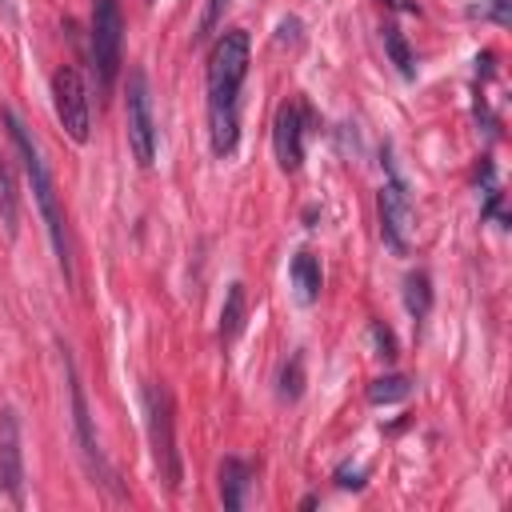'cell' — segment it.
Segmentation results:
<instances>
[{
	"mask_svg": "<svg viewBox=\"0 0 512 512\" xmlns=\"http://www.w3.org/2000/svg\"><path fill=\"white\" fill-rule=\"evenodd\" d=\"M384 164H388V180L376 196V208H380V236L392 252H408V236H412V200H408V188L392 164V152H384Z\"/></svg>",
	"mask_w": 512,
	"mask_h": 512,
	"instance_id": "cell-7",
	"label": "cell"
},
{
	"mask_svg": "<svg viewBox=\"0 0 512 512\" xmlns=\"http://www.w3.org/2000/svg\"><path fill=\"white\" fill-rule=\"evenodd\" d=\"M388 4H392V8H404V12H416V4H412V0H388Z\"/></svg>",
	"mask_w": 512,
	"mask_h": 512,
	"instance_id": "cell-21",
	"label": "cell"
},
{
	"mask_svg": "<svg viewBox=\"0 0 512 512\" xmlns=\"http://www.w3.org/2000/svg\"><path fill=\"white\" fill-rule=\"evenodd\" d=\"M224 8H228V0H208V4H204V16H200V24H196V40H204V36H212V28L220 24V16H224Z\"/></svg>",
	"mask_w": 512,
	"mask_h": 512,
	"instance_id": "cell-19",
	"label": "cell"
},
{
	"mask_svg": "<svg viewBox=\"0 0 512 512\" xmlns=\"http://www.w3.org/2000/svg\"><path fill=\"white\" fill-rule=\"evenodd\" d=\"M380 36H384V52H388V56H392V64L400 68V76H404V80H412V76H416V64H412V52H408L404 32L388 20V24L380 28Z\"/></svg>",
	"mask_w": 512,
	"mask_h": 512,
	"instance_id": "cell-16",
	"label": "cell"
},
{
	"mask_svg": "<svg viewBox=\"0 0 512 512\" xmlns=\"http://www.w3.org/2000/svg\"><path fill=\"white\" fill-rule=\"evenodd\" d=\"M4 124H8V136L24 160V172H28V184H32V196H36V208L44 216V228H48V240H52V252H56V264L64 272V284H72V244H68V220H64V208H60V192H56V180L44 164V152L36 144V136L28 132V124L4 108Z\"/></svg>",
	"mask_w": 512,
	"mask_h": 512,
	"instance_id": "cell-2",
	"label": "cell"
},
{
	"mask_svg": "<svg viewBox=\"0 0 512 512\" xmlns=\"http://www.w3.org/2000/svg\"><path fill=\"white\" fill-rule=\"evenodd\" d=\"M0 492L12 504H24V440L20 416L12 408L0 412Z\"/></svg>",
	"mask_w": 512,
	"mask_h": 512,
	"instance_id": "cell-9",
	"label": "cell"
},
{
	"mask_svg": "<svg viewBox=\"0 0 512 512\" xmlns=\"http://www.w3.org/2000/svg\"><path fill=\"white\" fill-rule=\"evenodd\" d=\"M92 64L100 92H112L124 64V12L120 0H92Z\"/></svg>",
	"mask_w": 512,
	"mask_h": 512,
	"instance_id": "cell-4",
	"label": "cell"
},
{
	"mask_svg": "<svg viewBox=\"0 0 512 512\" xmlns=\"http://www.w3.org/2000/svg\"><path fill=\"white\" fill-rule=\"evenodd\" d=\"M244 312H248V296H244V284L232 280L228 284V296H224V308H220V340L232 344L244 328Z\"/></svg>",
	"mask_w": 512,
	"mask_h": 512,
	"instance_id": "cell-13",
	"label": "cell"
},
{
	"mask_svg": "<svg viewBox=\"0 0 512 512\" xmlns=\"http://www.w3.org/2000/svg\"><path fill=\"white\" fill-rule=\"evenodd\" d=\"M144 4H156V0H144Z\"/></svg>",
	"mask_w": 512,
	"mask_h": 512,
	"instance_id": "cell-22",
	"label": "cell"
},
{
	"mask_svg": "<svg viewBox=\"0 0 512 512\" xmlns=\"http://www.w3.org/2000/svg\"><path fill=\"white\" fill-rule=\"evenodd\" d=\"M128 148L136 156L140 168H148L156 160V116H152V92H148V76L140 68L128 72Z\"/></svg>",
	"mask_w": 512,
	"mask_h": 512,
	"instance_id": "cell-6",
	"label": "cell"
},
{
	"mask_svg": "<svg viewBox=\"0 0 512 512\" xmlns=\"http://www.w3.org/2000/svg\"><path fill=\"white\" fill-rule=\"evenodd\" d=\"M252 64V44L244 28L224 32L212 44L208 56V136H212V152L220 160H228L240 144V88Z\"/></svg>",
	"mask_w": 512,
	"mask_h": 512,
	"instance_id": "cell-1",
	"label": "cell"
},
{
	"mask_svg": "<svg viewBox=\"0 0 512 512\" xmlns=\"http://www.w3.org/2000/svg\"><path fill=\"white\" fill-rule=\"evenodd\" d=\"M408 392H412V380L400 376V372L380 376V380L368 384V400H372V404H400V400H408Z\"/></svg>",
	"mask_w": 512,
	"mask_h": 512,
	"instance_id": "cell-17",
	"label": "cell"
},
{
	"mask_svg": "<svg viewBox=\"0 0 512 512\" xmlns=\"http://www.w3.org/2000/svg\"><path fill=\"white\" fill-rule=\"evenodd\" d=\"M428 304H432V280H428L424 268H416L404 280V308L412 312V320H424L428 316Z\"/></svg>",
	"mask_w": 512,
	"mask_h": 512,
	"instance_id": "cell-15",
	"label": "cell"
},
{
	"mask_svg": "<svg viewBox=\"0 0 512 512\" xmlns=\"http://www.w3.org/2000/svg\"><path fill=\"white\" fill-rule=\"evenodd\" d=\"M292 284H296V296L304 300V304H316L320 300V288H324V272H320V260H316V252H308V248H300L296 256H292Z\"/></svg>",
	"mask_w": 512,
	"mask_h": 512,
	"instance_id": "cell-12",
	"label": "cell"
},
{
	"mask_svg": "<svg viewBox=\"0 0 512 512\" xmlns=\"http://www.w3.org/2000/svg\"><path fill=\"white\" fill-rule=\"evenodd\" d=\"M0 224L8 236H16L20 228V196H16V176H12V164L0 156Z\"/></svg>",
	"mask_w": 512,
	"mask_h": 512,
	"instance_id": "cell-14",
	"label": "cell"
},
{
	"mask_svg": "<svg viewBox=\"0 0 512 512\" xmlns=\"http://www.w3.org/2000/svg\"><path fill=\"white\" fill-rule=\"evenodd\" d=\"M272 148H276V164L284 172H300V164H304V108L296 100H284L276 108Z\"/></svg>",
	"mask_w": 512,
	"mask_h": 512,
	"instance_id": "cell-10",
	"label": "cell"
},
{
	"mask_svg": "<svg viewBox=\"0 0 512 512\" xmlns=\"http://www.w3.org/2000/svg\"><path fill=\"white\" fill-rule=\"evenodd\" d=\"M372 340H376V352H380L384 360L396 356V340H392V332H388L384 324H372Z\"/></svg>",
	"mask_w": 512,
	"mask_h": 512,
	"instance_id": "cell-20",
	"label": "cell"
},
{
	"mask_svg": "<svg viewBox=\"0 0 512 512\" xmlns=\"http://www.w3.org/2000/svg\"><path fill=\"white\" fill-rule=\"evenodd\" d=\"M248 484H252V468L236 456L220 460V500L228 512H240L248 504Z\"/></svg>",
	"mask_w": 512,
	"mask_h": 512,
	"instance_id": "cell-11",
	"label": "cell"
},
{
	"mask_svg": "<svg viewBox=\"0 0 512 512\" xmlns=\"http://www.w3.org/2000/svg\"><path fill=\"white\" fill-rule=\"evenodd\" d=\"M60 360H64V376H68V396H72V424H76V440H80V452H84V464L92 476H100L104 484L112 480L108 464H104V452L96 444V428H92V412H88V400H84V384L76 376V364L68 356V348H60Z\"/></svg>",
	"mask_w": 512,
	"mask_h": 512,
	"instance_id": "cell-8",
	"label": "cell"
},
{
	"mask_svg": "<svg viewBox=\"0 0 512 512\" xmlns=\"http://www.w3.org/2000/svg\"><path fill=\"white\" fill-rule=\"evenodd\" d=\"M52 104H56L60 128L76 144H84L92 136V108H88V88H84V80H80V72L72 64H60L52 72Z\"/></svg>",
	"mask_w": 512,
	"mask_h": 512,
	"instance_id": "cell-5",
	"label": "cell"
},
{
	"mask_svg": "<svg viewBox=\"0 0 512 512\" xmlns=\"http://www.w3.org/2000/svg\"><path fill=\"white\" fill-rule=\"evenodd\" d=\"M300 368H304V360L300 356H292V364H284V372H280V396L284 400H296L300 396Z\"/></svg>",
	"mask_w": 512,
	"mask_h": 512,
	"instance_id": "cell-18",
	"label": "cell"
},
{
	"mask_svg": "<svg viewBox=\"0 0 512 512\" xmlns=\"http://www.w3.org/2000/svg\"><path fill=\"white\" fill-rule=\"evenodd\" d=\"M144 416H148V444L152 464L164 484V492H180V448H176V412L172 392L164 384H144Z\"/></svg>",
	"mask_w": 512,
	"mask_h": 512,
	"instance_id": "cell-3",
	"label": "cell"
}]
</instances>
